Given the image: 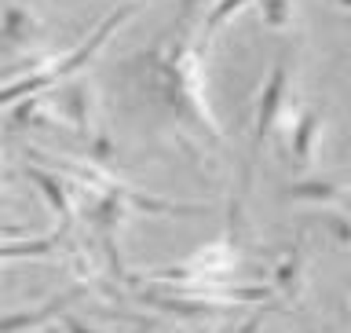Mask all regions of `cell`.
<instances>
[{
  "instance_id": "6da1fadb",
  "label": "cell",
  "mask_w": 351,
  "mask_h": 333,
  "mask_svg": "<svg viewBox=\"0 0 351 333\" xmlns=\"http://www.w3.org/2000/svg\"><path fill=\"white\" fill-rule=\"evenodd\" d=\"M150 59H154L158 77H161L165 103L176 114V121L183 128L197 132V136L223 143V128L216 125L213 110H208V99H205V55H202V48L191 41H176L169 48H158Z\"/></svg>"
},
{
  "instance_id": "7a4b0ae2",
  "label": "cell",
  "mask_w": 351,
  "mask_h": 333,
  "mask_svg": "<svg viewBox=\"0 0 351 333\" xmlns=\"http://www.w3.org/2000/svg\"><path fill=\"white\" fill-rule=\"evenodd\" d=\"M132 11H136V4H121L117 11H110V19H103L95 26V33L92 37H84L77 48L70 51V55H62V59H55L44 73H29V77H11L8 81V88H4V106H15V103H22V99H29V95H40L44 88H51V84H59V81H66L73 70H81L84 62H92V55L103 48V44L114 37V30L121 26V22H128L132 19Z\"/></svg>"
},
{
  "instance_id": "3957f363",
  "label": "cell",
  "mask_w": 351,
  "mask_h": 333,
  "mask_svg": "<svg viewBox=\"0 0 351 333\" xmlns=\"http://www.w3.org/2000/svg\"><path fill=\"white\" fill-rule=\"evenodd\" d=\"M285 88H289V55H278L271 66V77L263 81L260 88V99H256V121H252V150H249V161H245V172H241V194L249 191V172H252V161H256V154L263 147V139L271 136L274 121H278V110H282V99H285Z\"/></svg>"
},
{
  "instance_id": "277c9868",
  "label": "cell",
  "mask_w": 351,
  "mask_h": 333,
  "mask_svg": "<svg viewBox=\"0 0 351 333\" xmlns=\"http://www.w3.org/2000/svg\"><path fill=\"white\" fill-rule=\"evenodd\" d=\"M318 139H322V117H318V110H304L289 128V165L296 172H307L315 165Z\"/></svg>"
},
{
  "instance_id": "5b68a950",
  "label": "cell",
  "mask_w": 351,
  "mask_h": 333,
  "mask_svg": "<svg viewBox=\"0 0 351 333\" xmlns=\"http://www.w3.org/2000/svg\"><path fill=\"white\" fill-rule=\"evenodd\" d=\"M88 293V286H73V290H66L59 297H51L44 308H37V312H11L4 319V333H22V330H37V326H48L55 315H66V308H70L73 301H81V297Z\"/></svg>"
},
{
  "instance_id": "8992f818",
  "label": "cell",
  "mask_w": 351,
  "mask_h": 333,
  "mask_svg": "<svg viewBox=\"0 0 351 333\" xmlns=\"http://www.w3.org/2000/svg\"><path fill=\"white\" fill-rule=\"evenodd\" d=\"M26 176L44 191V198H48V205H51V213L62 220V227L70 224V216H73V183L66 180V176H59V172L40 169V165H26Z\"/></svg>"
},
{
  "instance_id": "52a82bcc",
  "label": "cell",
  "mask_w": 351,
  "mask_h": 333,
  "mask_svg": "<svg viewBox=\"0 0 351 333\" xmlns=\"http://www.w3.org/2000/svg\"><path fill=\"white\" fill-rule=\"evenodd\" d=\"M8 121L11 128H51V125H66L59 103H51V99H22V103L8 106Z\"/></svg>"
},
{
  "instance_id": "ba28073f",
  "label": "cell",
  "mask_w": 351,
  "mask_h": 333,
  "mask_svg": "<svg viewBox=\"0 0 351 333\" xmlns=\"http://www.w3.org/2000/svg\"><path fill=\"white\" fill-rule=\"evenodd\" d=\"M289 198H293V202H329V205L351 209V191H348V187H337V183H326V180H300V183H293Z\"/></svg>"
},
{
  "instance_id": "9c48e42d",
  "label": "cell",
  "mask_w": 351,
  "mask_h": 333,
  "mask_svg": "<svg viewBox=\"0 0 351 333\" xmlns=\"http://www.w3.org/2000/svg\"><path fill=\"white\" fill-rule=\"evenodd\" d=\"M59 110H62L66 125H70L77 136H88V125H92V99H88V84L66 88L62 99H59Z\"/></svg>"
},
{
  "instance_id": "30bf717a",
  "label": "cell",
  "mask_w": 351,
  "mask_h": 333,
  "mask_svg": "<svg viewBox=\"0 0 351 333\" xmlns=\"http://www.w3.org/2000/svg\"><path fill=\"white\" fill-rule=\"evenodd\" d=\"M300 279H304V253L289 249L278 260V268H274V286H278L285 297H296L300 293Z\"/></svg>"
},
{
  "instance_id": "8fae6325",
  "label": "cell",
  "mask_w": 351,
  "mask_h": 333,
  "mask_svg": "<svg viewBox=\"0 0 351 333\" xmlns=\"http://www.w3.org/2000/svg\"><path fill=\"white\" fill-rule=\"evenodd\" d=\"M33 37H37V22H33V15L11 4V8L4 11V41H8V44H26V41H33Z\"/></svg>"
},
{
  "instance_id": "7c38bea8",
  "label": "cell",
  "mask_w": 351,
  "mask_h": 333,
  "mask_svg": "<svg viewBox=\"0 0 351 333\" xmlns=\"http://www.w3.org/2000/svg\"><path fill=\"white\" fill-rule=\"evenodd\" d=\"M62 238V231L59 235H51V238H37V242H4V260H19V257H48V253H55V242Z\"/></svg>"
},
{
  "instance_id": "4fadbf2b",
  "label": "cell",
  "mask_w": 351,
  "mask_h": 333,
  "mask_svg": "<svg viewBox=\"0 0 351 333\" xmlns=\"http://www.w3.org/2000/svg\"><path fill=\"white\" fill-rule=\"evenodd\" d=\"M249 4H260V0H216L213 11H208V19H205V33H216L227 19H234L238 11H245Z\"/></svg>"
},
{
  "instance_id": "5bb4252c",
  "label": "cell",
  "mask_w": 351,
  "mask_h": 333,
  "mask_svg": "<svg viewBox=\"0 0 351 333\" xmlns=\"http://www.w3.org/2000/svg\"><path fill=\"white\" fill-rule=\"evenodd\" d=\"M260 19L267 30H282L293 22V4L289 0H260Z\"/></svg>"
},
{
  "instance_id": "9a60e30c",
  "label": "cell",
  "mask_w": 351,
  "mask_h": 333,
  "mask_svg": "<svg viewBox=\"0 0 351 333\" xmlns=\"http://www.w3.org/2000/svg\"><path fill=\"white\" fill-rule=\"evenodd\" d=\"M326 227L337 235L340 246H351V209H337V213H326Z\"/></svg>"
},
{
  "instance_id": "2e32d148",
  "label": "cell",
  "mask_w": 351,
  "mask_h": 333,
  "mask_svg": "<svg viewBox=\"0 0 351 333\" xmlns=\"http://www.w3.org/2000/svg\"><path fill=\"white\" fill-rule=\"evenodd\" d=\"M62 333H95L92 326H84L81 319H73V315H62V326H59Z\"/></svg>"
},
{
  "instance_id": "e0dca14e",
  "label": "cell",
  "mask_w": 351,
  "mask_h": 333,
  "mask_svg": "<svg viewBox=\"0 0 351 333\" xmlns=\"http://www.w3.org/2000/svg\"><path fill=\"white\" fill-rule=\"evenodd\" d=\"M136 333H161V330H150V326H139Z\"/></svg>"
},
{
  "instance_id": "ac0fdd59",
  "label": "cell",
  "mask_w": 351,
  "mask_h": 333,
  "mask_svg": "<svg viewBox=\"0 0 351 333\" xmlns=\"http://www.w3.org/2000/svg\"><path fill=\"white\" fill-rule=\"evenodd\" d=\"M340 4H344V8H348V11H351V0H340Z\"/></svg>"
},
{
  "instance_id": "d6986e66",
  "label": "cell",
  "mask_w": 351,
  "mask_h": 333,
  "mask_svg": "<svg viewBox=\"0 0 351 333\" xmlns=\"http://www.w3.org/2000/svg\"><path fill=\"white\" fill-rule=\"evenodd\" d=\"M55 333H62V330H55Z\"/></svg>"
}]
</instances>
